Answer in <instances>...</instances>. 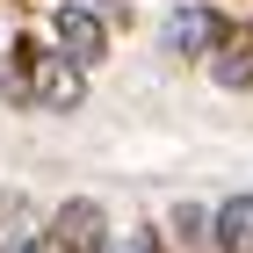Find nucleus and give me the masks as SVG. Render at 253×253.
<instances>
[{"mask_svg": "<svg viewBox=\"0 0 253 253\" xmlns=\"http://www.w3.org/2000/svg\"><path fill=\"white\" fill-rule=\"evenodd\" d=\"M217 43H224V22H217L210 7H181V15H167V51L195 58V51H217Z\"/></svg>", "mask_w": 253, "mask_h": 253, "instance_id": "20e7f679", "label": "nucleus"}, {"mask_svg": "<svg viewBox=\"0 0 253 253\" xmlns=\"http://www.w3.org/2000/svg\"><path fill=\"white\" fill-rule=\"evenodd\" d=\"M51 246L58 253H101L109 246V217H101V203H65L58 217H51Z\"/></svg>", "mask_w": 253, "mask_h": 253, "instance_id": "f03ea898", "label": "nucleus"}, {"mask_svg": "<svg viewBox=\"0 0 253 253\" xmlns=\"http://www.w3.org/2000/svg\"><path fill=\"white\" fill-rule=\"evenodd\" d=\"M101 253H152V239H109Z\"/></svg>", "mask_w": 253, "mask_h": 253, "instance_id": "6e6552de", "label": "nucleus"}, {"mask_svg": "<svg viewBox=\"0 0 253 253\" xmlns=\"http://www.w3.org/2000/svg\"><path fill=\"white\" fill-rule=\"evenodd\" d=\"M203 224H210V217L195 210V203H181V210H174V232H181V239H203Z\"/></svg>", "mask_w": 253, "mask_h": 253, "instance_id": "0eeeda50", "label": "nucleus"}, {"mask_svg": "<svg viewBox=\"0 0 253 253\" xmlns=\"http://www.w3.org/2000/svg\"><path fill=\"white\" fill-rule=\"evenodd\" d=\"M7 253H58V246H51V239H15Z\"/></svg>", "mask_w": 253, "mask_h": 253, "instance_id": "1a4fd4ad", "label": "nucleus"}, {"mask_svg": "<svg viewBox=\"0 0 253 253\" xmlns=\"http://www.w3.org/2000/svg\"><path fill=\"white\" fill-rule=\"evenodd\" d=\"M80 73H87V65H73L65 51H58V58H43L37 43H22L7 94H15V101H37V109H73V101H80Z\"/></svg>", "mask_w": 253, "mask_h": 253, "instance_id": "f257e3e1", "label": "nucleus"}, {"mask_svg": "<svg viewBox=\"0 0 253 253\" xmlns=\"http://www.w3.org/2000/svg\"><path fill=\"white\" fill-rule=\"evenodd\" d=\"M210 239L217 253H253V195H232L210 210Z\"/></svg>", "mask_w": 253, "mask_h": 253, "instance_id": "39448f33", "label": "nucleus"}, {"mask_svg": "<svg viewBox=\"0 0 253 253\" xmlns=\"http://www.w3.org/2000/svg\"><path fill=\"white\" fill-rule=\"evenodd\" d=\"M210 80H217V87H246V80H253V58H246V51H217Z\"/></svg>", "mask_w": 253, "mask_h": 253, "instance_id": "423d86ee", "label": "nucleus"}, {"mask_svg": "<svg viewBox=\"0 0 253 253\" xmlns=\"http://www.w3.org/2000/svg\"><path fill=\"white\" fill-rule=\"evenodd\" d=\"M51 29H58V51L73 65H101V51H109V29H101V15L94 7H58V22H51Z\"/></svg>", "mask_w": 253, "mask_h": 253, "instance_id": "7ed1b4c3", "label": "nucleus"}]
</instances>
